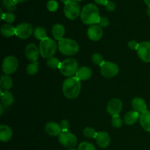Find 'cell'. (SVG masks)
Wrapping results in <instances>:
<instances>
[{"label":"cell","mask_w":150,"mask_h":150,"mask_svg":"<svg viewBox=\"0 0 150 150\" xmlns=\"http://www.w3.org/2000/svg\"><path fill=\"white\" fill-rule=\"evenodd\" d=\"M1 102L4 106L10 107L14 103V97L10 91H4L1 89Z\"/></svg>","instance_id":"cell-21"},{"label":"cell","mask_w":150,"mask_h":150,"mask_svg":"<svg viewBox=\"0 0 150 150\" xmlns=\"http://www.w3.org/2000/svg\"><path fill=\"white\" fill-rule=\"evenodd\" d=\"M139 43L136 42V40H131L128 42V47L131 50H136L137 51L138 48H139Z\"/></svg>","instance_id":"cell-39"},{"label":"cell","mask_w":150,"mask_h":150,"mask_svg":"<svg viewBox=\"0 0 150 150\" xmlns=\"http://www.w3.org/2000/svg\"><path fill=\"white\" fill-rule=\"evenodd\" d=\"M17 4L16 0H2V7L10 13L16 10Z\"/></svg>","instance_id":"cell-27"},{"label":"cell","mask_w":150,"mask_h":150,"mask_svg":"<svg viewBox=\"0 0 150 150\" xmlns=\"http://www.w3.org/2000/svg\"><path fill=\"white\" fill-rule=\"evenodd\" d=\"M60 1H61L62 2V3H64V4H67V3L68 2V1H70V0H60Z\"/></svg>","instance_id":"cell-44"},{"label":"cell","mask_w":150,"mask_h":150,"mask_svg":"<svg viewBox=\"0 0 150 150\" xmlns=\"http://www.w3.org/2000/svg\"><path fill=\"white\" fill-rule=\"evenodd\" d=\"M33 34L35 38L38 40H40V41L47 38L46 30L42 26H38V27L35 28Z\"/></svg>","instance_id":"cell-26"},{"label":"cell","mask_w":150,"mask_h":150,"mask_svg":"<svg viewBox=\"0 0 150 150\" xmlns=\"http://www.w3.org/2000/svg\"><path fill=\"white\" fill-rule=\"evenodd\" d=\"M98 132L95 131L93 127H87L83 130V135L87 139H95Z\"/></svg>","instance_id":"cell-32"},{"label":"cell","mask_w":150,"mask_h":150,"mask_svg":"<svg viewBox=\"0 0 150 150\" xmlns=\"http://www.w3.org/2000/svg\"><path fill=\"white\" fill-rule=\"evenodd\" d=\"M51 33H52L53 37L56 40L59 41L60 40L63 39L65 35V28L63 25L60 23H56L53 26L52 29H51Z\"/></svg>","instance_id":"cell-18"},{"label":"cell","mask_w":150,"mask_h":150,"mask_svg":"<svg viewBox=\"0 0 150 150\" xmlns=\"http://www.w3.org/2000/svg\"><path fill=\"white\" fill-rule=\"evenodd\" d=\"M16 1H17L18 3H23V2H25V1H28V0H16Z\"/></svg>","instance_id":"cell-43"},{"label":"cell","mask_w":150,"mask_h":150,"mask_svg":"<svg viewBox=\"0 0 150 150\" xmlns=\"http://www.w3.org/2000/svg\"><path fill=\"white\" fill-rule=\"evenodd\" d=\"M39 70V63L37 62H32V63L29 64L26 67V73L29 76H33L35 75Z\"/></svg>","instance_id":"cell-28"},{"label":"cell","mask_w":150,"mask_h":150,"mask_svg":"<svg viewBox=\"0 0 150 150\" xmlns=\"http://www.w3.org/2000/svg\"><path fill=\"white\" fill-rule=\"evenodd\" d=\"M47 65L51 69H59L61 64V62L55 57H51L47 59Z\"/></svg>","instance_id":"cell-29"},{"label":"cell","mask_w":150,"mask_h":150,"mask_svg":"<svg viewBox=\"0 0 150 150\" xmlns=\"http://www.w3.org/2000/svg\"><path fill=\"white\" fill-rule=\"evenodd\" d=\"M40 50L39 48L35 44L30 43L27 45L25 49V55L28 60L32 62H37L39 57Z\"/></svg>","instance_id":"cell-14"},{"label":"cell","mask_w":150,"mask_h":150,"mask_svg":"<svg viewBox=\"0 0 150 150\" xmlns=\"http://www.w3.org/2000/svg\"><path fill=\"white\" fill-rule=\"evenodd\" d=\"M73 1H82V0H73Z\"/></svg>","instance_id":"cell-46"},{"label":"cell","mask_w":150,"mask_h":150,"mask_svg":"<svg viewBox=\"0 0 150 150\" xmlns=\"http://www.w3.org/2000/svg\"><path fill=\"white\" fill-rule=\"evenodd\" d=\"M59 4L56 0H50L47 3V9L50 12H55L58 10Z\"/></svg>","instance_id":"cell-35"},{"label":"cell","mask_w":150,"mask_h":150,"mask_svg":"<svg viewBox=\"0 0 150 150\" xmlns=\"http://www.w3.org/2000/svg\"><path fill=\"white\" fill-rule=\"evenodd\" d=\"M136 51L141 60L144 62H150V42H140Z\"/></svg>","instance_id":"cell-11"},{"label":"cell","mask_w":150,"mask_h":150,"mask_svg":"<svg viewBox=\"0 0 150 150\" xmlns=\"http://www.w3.org/2000/svg\"><path fill=\"white\" fill-rule=\"evenodd\" d=\"M92 61L94 64H95L96 65L101 66L104 64L105 62V60H104L103 57L101 54H98V53H96V54H94L92 57Z\"/></svg>","instance_id":"cell-31"},{"label":"cell","mask_w":150,"mask_h":150,"mask_svg":"<svg viewBox=\"0 0 150 150\" xmlns=\"http://www.w3.org/2000/svg\"><path fill=\"white\" fill-rule=\"evenodd\" d=\"M109 23L110 21L108 18L105 17V16H101L99 23H98V25L100 27H107L109 25Z\"/></svg>","instance_id":"cell-36"},{"label":"cell","mask_w":150,"mask_h":150,"mask_svg":"<svg viewBox=\"0 0 150 150\" xmlns=\"http://www.w3.org/2000/svg\"><path fill=\"white\" fill-rule=\"evenodd\" d=\"M68 150H76V149H69Z\"/></svg>","instance_id":"cell-47"},{"label":"cell","mask_w":150,"mask_h":150,"mask_svg":"<svg viewBox=\"0 0 150 150\" xmlns=\"http://www.w3.org/2000/svg\"><path fill=\"white\" fill-rule=\"evenodd\" d=\"M34 33L33 26L29 23H21L16 27V36L20 39H27Z\"/></svg>","instance_id":"cell-10"},{"label":"cell","mask_w":150,"mask_h":150,"mask_svg":"<svg viewBox=\"0 0 150 150\" xmlns=\"http://www.w3.org/2000/svg\"><path fill=\"white\" fill-rule=\"evenodd\" d=\"M97 4H100V5H105L108 3V0H94Z\"/></svg>","instance_id":"cell-40"},{"label":"cell","mask_w":150,"mask_h":150,"mask_svg":"<svg viewBox=\"0 0 150 150\" xmlns=\"http://www.w3.org/2000/svg\"><path fill=\"white\" fill-rule=\"evenodd\" d=\"M78 150H96V148L92 144L85 142L79 144Z\"/></svg>","instance_id":"cell-34"},{"label":"cell","mask_w":150,"mask_h":150,"mask_svg":"<svg viewBox=\"0 0 150 150\" xmlns=\"http://www.w3.org/2000/svg\"><path fill=\"white\" fill-rule=\"evenodd\" d=\"M81 7L77 1L70 0L64 4V16L70 20H76L81 15Z\"/></svg>","instance_id":"cell-6"},{"label":"cell","mask_w":150,"mask_h":150,"mask_svg":"<svg viewBox=\"0 0 150 150\" xmlns=\"http://www.w3.org/2000/svg\"><path fill=\"white\" fill-rule=\"evenodd\" d=\"M95 139L98 146L101 148L108 147L111 143V138L109 134L105 131L98 132V134Z\"/></svg>","instance_id":"cell-15"},{"label":"cell","mask_w":150,"mask_h":150,"mask_svg":"<svg viewBox=\"0 0 150 150\" xmlns=\"http://www.w3.org/2000/svg\"><path fill=\"white\" fill-rule=\"evenodd\" d=\"M59 70L63 76L72 77L76 74L79 70V63L74 58L66 59L61 62Z\"/></svg>","instance_id":"cell-5"},{"label":"cell","mask_w":150,"mask_h":150,"mask_svg":"<svg viewBox=\"0 0 150 150\" xmlns=\"http://www.w3.org/2000/svg\"><path fill=\"white\" fill-rule=\"evenodd\" d=\"M58 48L62 54L68 57L76 55L79 51L78 42L70 38H63L58 41Z\"/></svg>","instance_id":"cell-3"},{"label":"cell","mask_w":150,"mask_h":150,"mask_svg":"<svg viewBox=\"0 0 150 150\" xmlns=\"http://www.w3.org/2000/svg\"><path fill=\"white\" fill-rule=\"evenodd\" d=\"M1 34L3 37L10 38L16 35V27L9 23H5L1 27Z\"/></svg>","instance_id":"cell-25"},{"label":"cell","mask_w":150,"mask_h":150,"mask_svg":"<svg viewBox=\"0 0 150 150\" xmlns=\"http://www.w3.org/2000/svg\"><path fill=\"white\" fill-rule=\"evenodd\" d=\"M132 107L133 110L139 114H142L147 110V105L144 100L142 98H135L132 100Z\"/></svg>","instance_id":"cell-16"},{"label":"cell","mask_w":150,"mask_h":150,"mask_svg":"<svg viewBox=\"0 0 150 150\" xmlns=\"http://www.w3.org/2000/svg\"><path fill=\"white\" fill-rule=\"evenodd\" d=\"M120 71L119 66L112 62H105L100 67V73L103 77L111 79L118 74Z\"/></svg>","instance_id":"cell-9"},{"label":"cell","mask_w":150,"mask_h":150,"mask_svg":"<svg viewBox=\"0 0 150 150\" xmlns=\"http://www.w3.org/2000/svg\"><path fill=\"white\" fill-rule=\"evenodd\" d=\"M141 114L136 111H131L127 112L124 117V122L128 125H134L140 118Z\"/></svg>","instance_id":"cell-23"},{"label":"cell","mask_w":150,"mask_h":150,"mask_svg":"<svg viewBox=\"0 0 150 150\" xmlns=\"http://www.w3.org/2000/svg\"><path fill=\"white\" fill-rule=\"evenodd\" d=\"M144 2L146 3L148 7H150V0H144Z\"/></svg>","instance_id":"cell-41"},{"label":"cell","mask_w":150,"mask_h":150,"mask_svg":"<svg viewBox=\"0 0 150 150\" xmlns=\"http://www.w3.org/2000/svg\"><path fill=\"white\" fill-rule=\"evenodd\" d=\"M81 19L82 22L86 25H95L99 23L101 16L98 7L95 4L90 3L82 9L81 12Z\"/></svg>","instance_id":"cell-2"},{"label":"cell","mask_w":150,"mask_h":150,"mask_svg":"<svg viewBox=\"0 0 150 150\" xmlns=\"http://www.w3.org/2000/svg\"><path fill=\"white\" fill-rule=\"evenodd\" d=\"M111 124H112L113 127H115V128H120L122 126L123 120L119 115L113 116Z\"/></svg>","instance_id":"cell-33"},{"label":"cell","mask_w":150,"mask_h":150,"mask_svg":"<svg viewBox=\"0 0 150 150\" xmlns=\"http://www.w3.org/2000/svg\"><path fill=\"white\" fill-rule=\"evenodd\" d=\"M105 9L109 12H113L116 9V4L114 1H108V3L105 5Z\"/></svg>","instance_id":"cell-38"},{"label":"cell","mask_w":150,"mask_h":150,"mask_svg":"<svg viewBox=\"0 0 150 150\" xmlns=\"http://www.w3.org/2000/svg\"><path fill=\"white\" fill-rule=\"evenodd\" d=\"M57 48H58V44H57L55 40L47 37L40 42V54L42 58L48 59L51 57H54L57 52Z\"/></svg>","instance_id":"cell-4"},{"label":"cell","mask_w":150,"mask_h":150,"mask_svg":"<svg viewBox=\"0 0 150 150\" xmlns=\"http://www.w3.org/2000/svg\"><path fill=\"white\" fill-rule=\"evenodd\" d=\"M1 20L4 21L7 23L10 24V23H13L15 21V20H16V16L13 13H10V12H7V13H4L1 11Z\"/></svg>","instance_id":"cell-30"},{"label":"cell","mask_w":150,"mask_h":150,"mask_svg":"<svg viewBox=\"0 0 150 150\" xmlns=\"http://www.w3.org/2000/svg\"><path fill=\"white\" fill-rule=\"evenodd\" d=\"M103 32L102 27L98 24L92 25L87 30V36L92 41H98L102 38Z\"/></svg>","instance_id":"cell-13"},{"label":"cell","mask_w":150,"mask_h":150,"mask_svg":"<svg viewBox=\"0 0 150 150\" xmlns=\"http://www.w3.org/2000/svg\"><path fill=\"white\" fill-rule=\"evenodd\" d=\"M0 109H1V112H0V114H2V112H3V105L1 104V105H0Z\"/></svg>","instance_id":"cell-45"},{"label":"cell","mask_w":150,"mask_h":150,"mask_svg":"<svg viewBox=\"0 0 150 150\" xmlns=\"http://www.w3.org/2000/svg\"><path fill=\"white\" fill-rule=\"evenodd\" d=\"M92 75V71L89 67L86 66L80 67L78 70L76 74V77L81 81H86L91 78Z\"/></svg>","instance_id":"cell-20"},{"label":"cell","mask_w":150,"mask_h":150,"mask_svg":"<svg viewBox=\"0 0 150 150\" xmlns=\"http://www.w3.org/2000/svg\"><path fill=\"white\" fill-rule=\"evenodd\" d=\"M146 14H147V16L150 18V7H148L147 10H146Z\"/></svg>","instance_id":"cell-42"},{"label":"cell","mask_w":150,"mask_h":150,"mask_svg":"<svg viewBox=\"0 0 150 150\" xmlns=\"http://www.w3.org/2000/svg\"><path fill=\"white\" fill-rule=\"evenodd\" d=\"M81 90V83L76 76L69 77L62 83L63 95L67 99L73 100L77 98Z\"/></svg>","instance_id":"cell-1"},{"label":"cell","mask_w":150,"mask_h":150,"mask_svg":"<svg viewBox=\"0 0 150 150\" xmlns=\"http://www.w3.org/2000/svg\"><path fill=\"white\" fill-rule=\"evenodd\" d=\"M13 79L9 75H3L0 79V86L1 89L4 91H9L13 87Z\"/></svg>","instance_id":"cell-24"},{"label":"cell","mask_w":150,"mask_h":150,"mask_svg":"<svg viewBox=\"0 0 150 150\" xmlns=\"http://www.w3.org/2000/svg\"><path fill=\"white\" fill-rule=\"evenodd\" d=\"M60 127H61L62 131H68L69 127H70V123L67 120H62L60 122Z\"/></svg>","instance_id":"cell-37"},{"label":"cell","mask_w":150,"mask_h":150,"mask_svg":"<svg viewBox=\"0 0 150 150\" xmlns=\"http://www.w3.org/2000/svg\"><path fill=\"white\" fill-rule=\"evenodd\" d=\"M139 122L142 128L146 132H150V111L146 110L141 114Z\"/></svg>","instance_id":"cell-22"},{"label":"cell","mask_w":150,"mask_h":150,"mask_svg":"<svg viewBox=\"0 0 150 150\" xmlns=\"http://www.w3.org/2000/svg\"><path fill=\"white\" fill-rule=\"evenodd\" d=\"M13 137V130L6 125L0 126V141L2 142H7Z\"/></svg>","instance_id":"cell-19"},{"label":"cell","mask_w":150,"mask_h":150,"mask_svg":"<svg viewBox=\"0 0 150 150\" xmlns=\"http://www.w3.org/2000/svg\"><path fill=\"white\" fill-rule=\"evenodd\" d=\"M58 140L62 146L69 149H73L78 142L77 137L69 131H62L58 136Z\"/></svg>","instance_id":"cell-7"},{"label":"cell","mask_w":150,"mask_h":150,"mask_svg":"<svg viewBox=\"0 0 150 150\" xmlns=\"http://www.w3.org/2000/svg\"><path fill=\"white\" fill-rule=\"evenodd\" d=\"M45 132L51 136H58L61 133L62 129L60 125L55 122H49L45 125Z\"/></svg>","instance_id":"cell-17"},{"label":"cell","mask_w":150,"mask_h":150,"mask_svg":"<svg viewBox=\"0 0 150 150\" xmlns=\"http://www.w3.org/2000/svg\"><path fill=\"white\" fill-rule=\"evenodd\" d=\"M18 67V61L14 56L5 57L2 62V71L6 75H11L17 70Z\"/></svg>","instance_id":"cell-8"},{"label":"cell","mask_w":150,"mask_h":150,"mask_svg":"<svg viewBox=\"0 0 150 150\" xmlns=\"http://www.w3.org/2000/svg\"><path fill=\"white\" fill-rule=\"evenodd\" d=\"M122 102L120 99L114 98L108 102L107 105V112L111 116L119 115L122 110Z\"/></svg>","instance_id":"cell-12"}]
</instances>
